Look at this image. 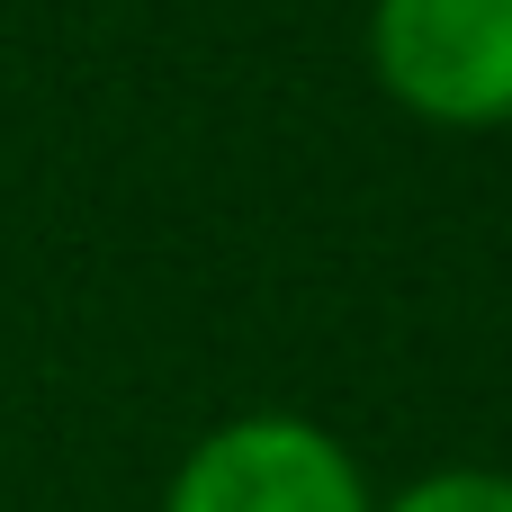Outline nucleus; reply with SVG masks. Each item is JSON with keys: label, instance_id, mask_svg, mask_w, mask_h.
Returning a JSON list of instances; mask_svg holds the SVG:
<instances>
[{"label": "nucleus", "instance_id": "f257e3e1", "mask_svg": "<svg viewBox=\"0 0 512 512\" xmlns=\"http://www.w3.org/2000/svg\"><path fill=\"white\" fill-rule=\"evenodd\" d=\"M369 72L423 126H512V0H369Z\"/></svg>", "mask_w": 512, "mask_h": 512}, {"label": "nucleus", "instance_id": "f03ea898", "mask_svg": "<svg viewBox=\"0 0 512 512\" xmlns=\"http://www.w3.org/2000/svg\"><path fill=\"white\" fill-rule=\"evenodd\" d=\"M162 512H378L360 459L306 414H234L171 468Z\"/></svg>", "mask_w": 512, "mask_h": 512}, {"label": "nucleus", "instance_id": "7ed1b4c3", "mask_svg": "<svg viewBox=\"0 0 512 512\" xmlns=\"http://www.w3.org/2000/svg\"><path fill=\"white\" fill-rule=\"evenodd\" d=\"M378 512H512V477L504 468H432Z\"/></svg>", "mask_w": 512, "mask_h": 512}]
</instances>
